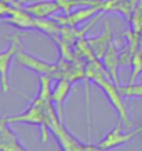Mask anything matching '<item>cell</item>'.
I'll return each mask as SVG.
<instances>
[{
	"mask_svg": "<svg viewBox=\"0 0 142 151\" xmlns=\"http://www.w3.org/2000/svg\"><path fill=\"white\" fill-rule=\"evenodd\" d=\"M35 29L46 33L47 36L54 37V36H60L61 25L53 17L51 18H36L35 17Z\"/></svg>",
	"mask_w": 142,
	"mask_h": 151,
	"instance_id": "obj_12",
	"label": "cell"
},
{
	"mask_svg": "<svg viewBox=\"0 0 142 151\" xmlns=\"http://www.w3.org/2000/svg\"><path fill=\"white\" fill-rule=\"evenodd\" d=\"M123 46H124L123 39H120V37L119 39H113L101 60V63L105 67L106 72L109 73V76L113 79V82L116 85H120V82H119V67H120L119 53H120V47H123Z\"/></svg>",
	"mask_w": 142,
	"mask_h": 151,
	"instance_id": "obj_6",
	"label": "cell"
},
{
	"mask_svg": "<svg viewBox=\"0 0 142 151\" xmlns=\"http://www.w3.org/2000/svg\"><path fill=\"white\" fill-rule=\"evenodd\" d=\"M6 21L10 25L19 28V29H35V17L32 14H29L28 11L21 7V9H11L9 14V18H6Z\"/></svg>",
	"mask_w": 142,
	"mask_h": 151,
	"instance_id": "obj_11",
	"label": "cell"
},
{
	"mask_svg": "<svg viewBox=\"0 0 142 151\" xmlns=\"http://www.w3.org/2000/svg\"><path fill=\"white\" fill-rule=\"evenodd\" d=\"M7 116H0V151H26L28 148L23 146L18 136L13 129L9 126Z\"/></svg>",
	"mask_w": 142,
	"mask_h": 151,
	"instance_id": "obj_7",
	"label": "cell"
},
{
	"mask_svg": "<svg viewBox=\"0 0 142 151\" xmlns=\"http://www.w3.org/2000/svg\"><path fill=\"white\" fill-rule=\"evenodd\" d=\"M142 73V43L139 45L135 53L133 55V61H131V75H130V83H134L138 75Z\"/></svg>",
	"mask_w": 142,
	"mask_h": 151,
	"instance_id": "obj_14",
	"label": "cell"
},
{
	"mask_svg": "<svg viewBox=\"0 0 142 151\" xmlns=\"http://www.w3.org/2000/svg\"><path fill=\"white\" fill-rule=\"evenodd\" d=\"M22 45V36L21 33L10 36V46L7 50L0 51V83L3 92H10V82H9V71L10 65L13 63L15 53L18 50V47Z\"/></svg>",
	"mask_w": 142,
	"mask_h": 151,
	"instance_id": "obj_5",
	"label": "cell"
},
{
	"mask_svg": "<svg viewBox=\"0 0 142 151\" xmlns=\"http://www.w3.org/2000/svg\"><path fill=\"white\" fill-rule=\"evenodd\" d=\"M88 43H90V47L92 49L94 54L98 60H102L105 51L108 50L109 45L113 40V32H112V28H110L109 22L105 21L104 22V31H102L101 35L94 37H87Z\"/></svg>",
	"mask_w": 142,
	"mask_h": 151,
	"instance_id": "obj_10",
	"label": "cell"
},
{
	"mask_svg": "<svg viewBox=\"0 0 142 151\" xmlns=\"http://www.w3.org/2000/svg\"><path fill=\"white\" fill-rule=\"evenodd\" d=\"M70 89H72V82L66 78H61L57 79L51 90V100L61 121H64V103L70 93Z\"/></svg>",
	"mask_w": 142,
	"mask_h": 151,
	"instance_id": "obj_8",
	"label": "cell"
},
{
	"mask_svg": "<svg viewBox=\"0 0 142 151\" xmlns=\"http://www.w3.org/2000/svg\"><path fill=\"white\" fill-rule=\"evenodd\" d=\"M123 124H124L123 119L119 116L116 125L113 126V129L106 134L105 137L102 139L101 142L97 143L101 150H110V148L119 147V146H121V144H126V143H129L131 139L135 137L137 134L142 133V125L135 129H133V130H130V132H124L123 129H121V125Z\"/></svg>",
	"mask_w": 142,
	"mask_h": 151,
	"instance_id": "obj_4",
	"label": "cell"
},
{
	"mask_svg": "<svg viewBox=\"0 0 142 151\" xmlns=\"http://www.w3.org/2000/svg\"><path fill=\"white\" fill-rule=\"evenodd\" d=\"M25 11L32 14L36 18H50L53 15L61 11L60 4L55 0H41V1H35L29 4L21 6Z\"/></svg>",
	"mask_w": 142,
	"mask_h": 151,
	"instance_id": "obj_9",
	"label": "cell"
},
{
	"mask_svg": "<svg viewBox=\"0 0 142 151\" xmlns=\"http://www.w3.org/2000/svg\"><path fill=\"white\" fill-rule=\"evenodd\" d=\"M104 10V1L98 4H90V6H80L76 7L70 13H64V15L55 14L53 18L60 24V25H68V27H79L83 22H86L87 19L95 17L98 13H101Z\"/></svg>",
	"mask_w": 142,
	"mask_h": 151,
	"instance_id": "obj_2",
	"label": "cell"
},
{
	"mask_svg": "<svg viewBox=\"0 0 142 151\" xmlns=\"http://www.w3.org/2000/svg\"><path fill=\"white\" fill-rule=\"evenodd\" d=\"M48 100H41L40 97H35L32 99V103L29 104L26 110L21 112V114L13 115V116H7L10 124H28V125H35L39 126L41 130V140L47 142L48 139V129L46 126V119H44V103Z\"/></svg>",
	"mask_w": 142,
	"mask_h": 151,
	"instance_id": "obj_1",
	"label": "cell"
},
{
	"mask_svg": "<svg viewBox=\"0 0 142 151\" xmlns=\"http://www.w3.org/2000/svg\"><path fill=\"white\" fill-rule=\"evenodd\" d=\"M14 61L18 65L23 67L25 69H28V71H32V72L37 73V75H50L51 78L54 76V72L57 69V63H47L44 60L37 58L31 53L23 50L22 45L18 47V50L15 53Z\"/></svg>",
	"mask_w": 142,
	"mask_h": 151,
	"instance_id": "obj_3",
	"label": "cell"
},
{
	"mask_svg": "<svg viewBox=\"0 0 142 151\" xmlns=\"http://www.w3.org/2000/svg\"><path fill=\"white\" fill-rule=\"evenodd\" d=\"M119 87L120 94L124 97V99H142V83H129V85H117Z\"/></svg>",
	"mask_w": 142,
	"mask_h": 151,
	"instance_id": "obj_13",
	"label": "cell"
}]
</instances>
